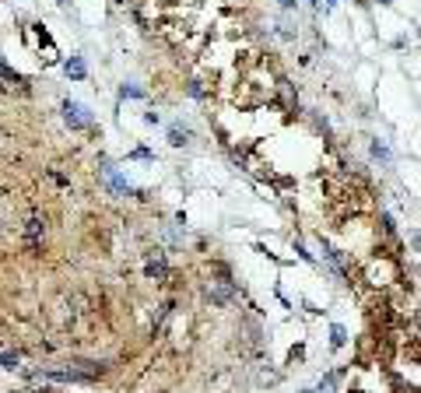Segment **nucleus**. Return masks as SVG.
<instances>
[{"mask_svg":"<svg viewBox=\"0 0 421 393\" xmlns=\"http://www.w3.org/2000/svg\"><path fill=\"white\" fill-rule=\"evenodd\" d=\"M39 236H42V221H39V218H32V221H28V243L35 246V243H39Z\"/></svg>","mask_w":421,"mask_h":393,"instance_id":"obj_2","label":"nucleus"},{"mask_svg":"<svg viewBox=\"0 0 421 393\" xmlns=\"http://www.w3.org/2000/svg\"><path fill=\"white\" fill-rule=\"evenodd\" d=\"M147 274H151V277H162V274H165V263H162V260L151 263V267H147Z\"/></svg>","mask_w":421,"mask_h":393,"instance_id":"obj_3","label":"nucleus"},{"mask_svg":"<svg viewBox=\"0 0 421 393\" xmlns=\"http://www.w3.org/2000/svg\"><path fill=\"white\" fill-rule=\"evenodd\" d=\"M4 369H18V355H4Z\"/></svg>","mask_w":421,"mask_h":393,"instance_id":"obj_4","label":"nucleus"},{"mask_svg":"<svg viewBox=\"0 0 421 393\" xmlns=\"http://www.w3.org/2000/svg\"><path fill=\"white\" fill-rule=\"evenodd\" d=\"M46 393H53V390H46Z\"/></svg>","mask_w":421,"mask_h":393,"instance_id":"obj_5","label":"nucleus"},{"mask_svg":"<svg viewBox=\"0 0 421 393\" xmlns=\"http://www.w3.org/2000/svg\"><path fill=\"white\" fill-rule=\"evenodd\" d=\"M81 105H74V102H67V123H74V127H84L88 123V116H81Z\"/></svg>","mask_w":421,"mask_h":393,"instance_id":"obj_1","label":"nucleus"}]
</instances>
